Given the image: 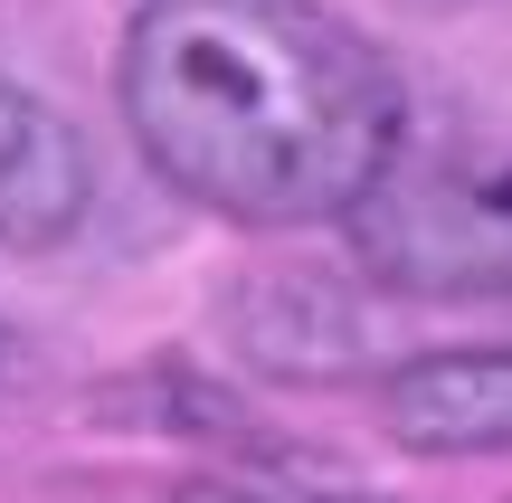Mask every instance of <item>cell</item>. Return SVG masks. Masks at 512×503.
<instances>
[{
    "label": "cell",
    "instance_id": "obj_1",
    "mask_svg": "<svg viewBox=\"0 0 512 503\" xmlns=\"http://www.w3.org/2000/svg\"><path fill=\"white\" fill-rule=\"evenodd\" d=\"M124 124L181 200L238 228L351 219L408 152L389 57L323 0H143Z\"/></svg>",
    "mask_w": 512,
    "mask_h": 503
},
{
    "label": "cell",
    "instance_id": "obj_4",
    "mask_svg": "<svg viewBox=\"0 0 512 503\" xmlns=\"http://www.w3.org/2000/svg\"><path fill=\"white\" fill-rule=\"evenodd\" d=\"M389 437L418 456L512 447V352H427L389 380Z\"/></svg>",
    "mask_w": 512,
    "mask_h": 503
},
{
    "label": "cell",
    "instance_id": "obj_3",
    "mask_svg": "<svg viewBox=\"0 0 512 503\" xmlns=\"http://www.w3.org/2000/svg\"><path fill=\"white\" fill-rule=\"evenodd\" d=\"M95 200L86 143L67 114L0 86V247H57Z\"/></svg>",
    "mask_w": 512,
    "mask_h": 503
},
{
    "label": "cell",
    "instance_id": "obj_2",
    "mask_svg": "<svg viewBox=\"0 0 512 503\" xmlns=\"http://www.w3.org/2000/svg\"><path fill=\"white\" fill-rule=\"evenodd\" d=\"M351 247L389 295L503 304L512 295V133H437L389 162L351 209Z\"/></svg>",
    "mask_w": 512,
    "mask_h": 503
}]
</instances>
